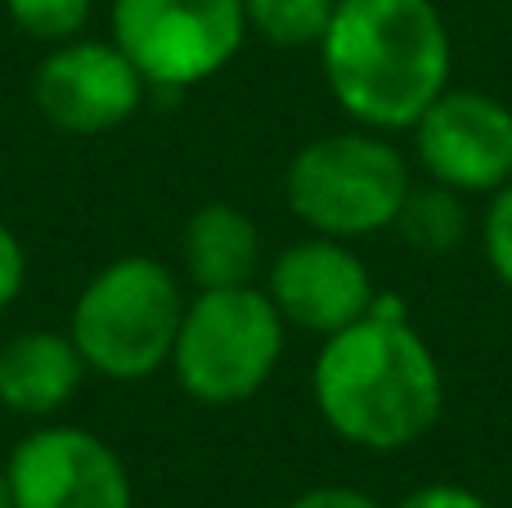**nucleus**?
<instances>
[{
    "mask_svg": "<svg viewBox=\"0 0 512 508\" xmlns=\"http://www.w3.org/2000/svg\"><path fill=\"white\" fill-rule=\"evenodd\" d=\"M310 396L346 446L391 455L418 446L441 423L445 374L427 338L409 324L405 302L378 293L360 320L324 338Z\"/></svg>",
    "mask_w": 512,
    "mask_h": 508,
    "instance_id": "1",
    "label": "nucleus"
},
{
    "mask_svg": "<svg viewBox=\"0 0 512 508\" xmlns=\"http://www.w3.org/2000/svg\"><path fill=\"white\" fill-rule=\"evenodd\" d=\"M337 108L369 131H409L450 90L454 45L432 0H337L319 41Z\"/></svg>",
    "mask_w": 512,
    "mask_h": 508,
    "instance_id": "2",
    "label": "nucleus"
},
{
    "mask_svg": "<svg viewBox=\"0 0 512 508\" xmlns=\"http://www.w3.org/2000/svg\"><path fill=\"white\" fill-rule=\"evenodd\" d=\"M185 293L171 266L153 257H117L72 302V342L90 374L140 383L171 365Z\"/></svg>",
    "mask_w": 512,
    "mask_h": 508,
    "instance_id": "3",
    "label": "nucleus"
},
{
    "mask_svg": "<svg viewBox=\"0 0 512 508\" xmlns=\"http://www.w3.org/2000/svg\"><path fill=\"white\" fill-rule=\"evenodd\" d=\"M409 162L382 131H333L297 149L283 176L288 207L310 234L369 239L396 225L409 194Z\"/></svg>",
    "mask_w": 512,
    "mask_h": 508,
    "instance_id": "4",
    "label": "nucleus"
},
{
    "mask_svg": "<svg viewBox=\"0 0 512 508\" xmlns=\"http://www.w3.org/2000/svg\"><path fill=\"white\" fill-rule=\"evenodd\" d=\"M288 324L256 284L203 288L185 306L171 374L198 405H243L279 369Z\"/></svg>",
    "mask_w": 512,
    "mask_h": 508,
    "instance_id": "5",
    "label": "nucleus"
},
{
    "mask_svg": "<svg viewBox=\"0 0 512 508\" xmlns=\"http://www.w3.org/2000/svg\"><path fill=\"white\" fill-rule=\"evenodd\" d=\"M248 41L243 0H113V45L149 90H189Z\"/></svg>",
    "mask_w": 512,
    "mask_h": 508,
    "instance_id": "6",
    "label": "nucleus"
},
{
    "mask_svg": "<svg viewBox=\"0 0 512 508\" xmlns=\"http://www.w3.org/2000/svg\"><path fill=\"white\" fill-rule=\"evenodd\" d=\"M14 508H131V477L90 428L50 423L27 432L5 464Z\"/></svg>",
    "mask_w": 512,
    "mask_h": 508,
    "instance_id": "7",
    "label": "nucleus"
},
{
    "mask_svg": "<svg viewBox=\"0 0 512 508\" xmlns=\"http://www.w3.org/2000/svg\"><path fill=\"white\" fill-rule=\"evenodd\" d=\"M409 131L427 180L463 198H490L512 180V108L486 90H445Z\"/></svg>",
    "mask_w": 512,
    "mask_h": 508,
    "instance_id": "8",
    "label": "nucleus"
},
{
    "mask_svg": "<svg viewBox=\"0 0 512 508\" xmlns=\"http://www.w3.org/2000/svg\"><path fill=\"white\" fill-rule=\"evenodd\" d=\"M144 77L113 41H63L50 45L32 77V99L50 126L68 135H104L140 113Z\"/></svg>",
    "mask_w": 512,
    "mask_h": 508,
    "instance_id": "9",
    "label": "nucleus"
},
{
    "mask_svg": "<svg viewBox=\"0 0 512 508\" xmlns=\"http://www.w3.org/2000/svg\"><path fill=\"white\" fill-rule=\"evenodd\" d=\"M274 311L283 324L310 333V338H333L337 329L355 324L373 306V275L346 239L310 234L301 243H288L270 261L265 279Z\"/></svg>",
    "mask_w": 512,
    "mask_h": 508,
    "instance_id": "10",
    "label": "nucleus"
},
{
    "mask_svg": "<svg viewBox=\"0 0 512 508\" xmlns=\"http://www.w3.org/2000/svg\"><path fill=\"white\" fill-rule=\"evenodd\" d=\"M86 374L72 333H18L0 347V405L23 419H50L77 396Z\"/></svg>",
    "mask_w": 512,
    "mask_h": 508,
    "instance_id": "11",
    "label": "nucleus"
},
{
    "mask_svg": "<svg viewBox=\"0 0 512 508\" xmlns=\"http://www.w3.org/2000/svg\"><path fill=\"white\" fill-rule=\"evenodd\" d=\"M185 270L203 288H243L261 275V234L234 203H203L185 225Z\"/></svg>",
    "mask_w": 512,
    "mask_h": 508,
    "instance_id": "12",
    "label": "nucleus"
},
{
    "mask_svg": "<svg viewBox=\"0 0 512 508\" xmlns=\"http://www.w3.org/2000/svg\"><path fill=\"white\" fill-rule=\"evenodd\" d=\"M391 230L414 252H423V257H445V252H454L468 239V207H463V194L450 185H436V180L409 185Z\"/></svg>",
    "mask_w": 512,
    "mask_h": 508,
    "instance_id": "13",
    "label": "nucleus"
},
{
    "mask_svg": "<svg viewBox=\"0 0 512 508\" xmlns=\"http://www.w3.org/2000/svg\"><path fill=\"white\" fill-rule=\"evenodd\" d=\"M337 0H243L248 32L274 50H310L324 41Z\"/></svg>",
    "mask_w": 512,
    "mask_h": 508,
    "instance_id": "14",
    "label": "nucleus"
},
{
    "mask_svg": "<svg viewBox=\"0 0 512 508\" xmlns=\"http://www.w3.org/2000/svg\"><path fill=\"white\" fill-rule=\"evenodd\" d=\"M90 9H95V0H5V14L14 18L18 32L45 45H63L81 36V27L90 23Z\"/></svg>",
    "mask_w": 512,
    "mask_h": 508,
    "instance_id": "15",
    "label": "nucleus"
},
{
    "mask_svg": "<svg viewBox=\"0 0 512 508\" xmlns=\"http://www.w3.org/2000/svg\"><path fill=\"white\" fill-rule=\"evenodd\" d=\"M481 248H486L495 279L512 293V180L490 194L486 221H481Z\"/></svg>",
    "mask_w": 512,
    "mask_h": 508,
    "instance_id": "16",
    "label": "nucleus"
},
{
    "mask_svg": "<svg viewBox=\"0 0 512 508\" xmlns=\"http://www.w3.org/2000/svg\"><path fill=\"white\" fill-rule=\"evenodd\" d=\"M23 284H27V252L18 243V234L0 225V311H9L18 302Z\"/></svg>",
    "mask_w": 512,
    "mask_h": 508,
    "instance_id": "17",
    "label": "nucleus"
},
{
    "mask_svg": "<svg viewBox=\"0 0 512 508\" xmlns=\"http://www.w3.org/2000/svg\"><path fill=\"white\" fill-rule=\"evenodd\" d=\"M396 508H490V500H481V495L468 491V486L436 482V486H418V491H409Z\"/></svg>",
    "mask_w": 512,
    "mask_h": 508,
    "instance_id": "18",
    "label": "nucleus"
},
{
    "mask_svg": "<svg viewBox=\"0 0 512 508\" xmlns=\"http://www.w3.org/2000/svg\"><path fill=\"white\" fill-rule=\"evenodd\" d=\"M288 508H382V504L364 491H351V486H315V491L297 495Z\"/></svg>",
    "mask_w": 512,
    "mask_h": 508,
    "instance_id": "19",
    "label": "nucleus"
},
{
    "mask_svg": "<svg viewBox=\"0 0 512 508\" xmlns=\"http://www.w3.org/2000/svg\"><path fill=\"white\" fill-rule=\"evenodd\" d=\"M0 508H14V500H9V482H5V473H0Z\"/></svg>",
    "mask_w": 512,
    "mask_h": 508,
    "instance_id": "20",
    "label": "nucleus"
}]
</instances>
